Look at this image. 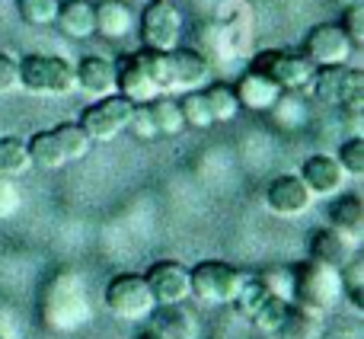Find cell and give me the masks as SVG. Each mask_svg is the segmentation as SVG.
I'll return each instance as SVG.
<instances>
[{"mask_svg":"<svg viewBox=\"0 0 364 339\" xmlns=\"http://www.w3.org/2000/svg\"><path fill=\"white\" fill-rule=\"evenodd\" d=\"M138 58L141 64H144L147 77L154 80V87L160 90V93H166V90H176V83H173V64H170V51H157V48H138Z\"/></svg>","mask_w":364,"mask_h":339,"instance_id":"obj_25","label":"cell"},{"mask_svg":"<svg viewBox=\"0 0 364 339\" xmlns=\"http://www.w3.org/2000/svg\"><path fill=\"white\" fill-rule=\"evenodd\" d=\"M179 113H182V122L192 128L214 125L211 109H208V100H205V90H188V93L179 100Z\"/></svg>","mask_w":364,"mask_h":339,"instance_id":"obj_31","label":"cell"},{"mask_svg":"<svg viewBox=\"0 0 364 339\" xmlns=\"http://www.w3.org/2000/svg\"><path fill=\"white\" fill-rule=\"evenodd\" d=\"M339 167L346 170V176H364V138L352 135L346 145L339 147Z\"/></svg>","mask_w":364,"mask_h":339,"instance_id":"obj_33","label":"cell"},{"mask_svg":"<svg viewBox=\"0 0 364 339\" xmlns=\"http://www.w3.org/2000/svg\"><path fill=\"white\" fill-rule=\"evenodd\" d=\"M51 132H55L58 145H61V151H64V157H68V160H80L83 154L90 151V145H93V141H90V135L83 132L77 122H61V125L51 128Z\"/></svg>","mask_w":364,"mask_h":339,"instance_id":"obj_27","label":"cell"},{"mask_svg":"<svg viewBox=\"0 0 364 339\" xmlns=\"http://www.w3.org/2000/svg\"><path fill=\"white\" fill-rule=\"evenodd\" d=\"M147 113H151L157 135H179L182 128H186L182 113H179V103L170 100V96H154V100L147 103Z\"/></svg>","mask_w":364,"mask_h":339,"instance_id":"obj_23","label":"cell"},{"mask_svg":"<svg viewBox=\"0 0 364 339\" xmlns=\"http://www.w3.org/2000/svg\"><path fill=\"white\" fill-rule=\"evenodd\" d=\"M329 227L342 231L346 237H361L364 231V202L358 195H342V199L333 202L329 208Z\"/></svg>","mask_w":364,"mask_h":339,"instance_id":"obj_21","label":"cell"},{"mask_svg":"<svg viewBox=\"0 0 364 339\" xmlns=\"http://www.w3.org/2000/svg\"><path fill=\"white\" fill-rule=\"evenodd\" d=\"M307 246H310V259H316L323 266H333V269H342L355 256V240L346 237L342 231H336V227H316V231H310Z\"/></svg>","mask_w":364,"mask_h":339,"instance_id":"obj_13","label":"cell"},{"mask_svg":"<svg viewBox=\"0 0 364 339\" xmlns=\"http://www.w3.org/2000/svg\"><path fill=\"white\" fill-rule=\"evenodd\" d=\"M259 278H262V285L269 288V295H278V298H284V301H291V272L269 269Z\"/></svg>","mask_w":364,"mask_h":339,"instance_id":"obj_36","label":"cell"},{"mask_svg":"<svg viewBox=\"0 0 364 339\" xmlns=\"http://www.w3.org/2000/svg\"><path fill=\"white\" fill-rule=\"evenodd\" d=\"M115 93H122L125 100H132L134 106H141V103H151L154 96H160V90L154 87V80L147 77L144 64H141L138 51H132V55H122L119 61H115Z\"/></svg>","mask_w":364,"mask_h":339,"instance_id":"obj_12","label":"cell"},{"mask_svg":"<svg viewBox=\"0 0 364 339\" xmlns=\"http://www.w3.org/2000/svg\"><path fill=\"white\" fill-rule=\"evenodd\" d=\"M55 23H58V29L70 38L96 36V19H93V4H90V0H64V4L58 6Z\"/></svg>","mask_w":364,"mask_h":339,"instance_id":"obj_19","label":"cell"},{"mask_svg":"<svg viewBox=\"0 0 364 339\" xmlns=\"http://www.w3.org/2000/svg\"><path fill=\"white\" fill-rule=\"evenodd\" d=\"M19 208V192L10 179H0V218H10Z\"/></svg>","mask_w":364,"mask_h":339,"instance_id":"obj_38","label":"cell"},{"mask_svg":"<svg viewBox=\"0 0 364 339\" xmlns=\"http://www.w3.org/2000/svg\"><path fill=\"white\" fill-rule=\"evenodd\" d=\"M154 330H160L166 339H195V317L188 311H182L179 304H160V311L154 314Z\"/></svg>","mask_w":364,"mask_h":339,"instance_id":"obj_22","label":"cell"},{"mask_svg":"<svg viewBox=\"0 0 364 339\" xmlns=\"http://www.w3.org/2000/svg\"><path fill=\"white\" fill-rule=\"evenodd\" d=\"M19 87V64L16 58L4 55L0 51V93H10V90Z\"/></svg>","mask_w":364,"mask_h":339,"instance_id":"obj_37","label":"cell"},{"mask_svg":"<svg viewBox=\"0 0 364 339\" xmlns=\"http://www.w3.org/2000/svg\"><path fill=\"white\" fill-rule=\"evenodd\" d=\"M288 304L291 301H284V298H278V295H265L262 304H259V308L252 311L250 317H252V323H256L262 333L275 336L278 327H282V320H284V311H288Z\"/></svg>","mask_w":364,"mask_h":339,"instance_id":"obj_28","label":"cell"},{"mask_svg":"<svg viewBox=\"0 0 364 339\" xmlns=\"http://www.w3.org/2000/svg\"><path fill=\"white\" fill-rule=\"evenodd\" d=\"M132 109H134L132 100H125L122 93H109L102 100H96L90 109H83L77 125L90 135V141H112L115 135L125 132Z\"/></svg>","mask_w":364,"mask_h":339,"instance_id":"obj_8","label":"cell"},{"mask_svg":"<svg viewBox=\"0 0 364 339\" xmlns=\"http://www.w3.org/2000/svg\"><path fill=\"white\" fill-rule=\"evenodd\" d=\"M144 282L151 288L157 304H182L192 288H188V269L176 259H160L144 272Z\"/></svg>","mask_w":364,"mask_h":339,"instance_id":"obj_10","label":"cell"},{"mask_svg":"<svg viewBox=\"0 0 364 339\" xmlns=\"http://www.w3.org/2000/svg\"><path fill=\"white\" fill-rule=\"evenodd\" d=\"M310 202H314V195L304 186L301 176H294V173L275 176V179L269 182V189H265V205H269L278 218H297V214H304L310 208Z\"/></svg>","mask_w":364,"mask_h":339,"instance_id":"obj_11","label":"cell"},{"mask_svg":"<svg viewBox=\"0 0 364 339\" xmlns=\"http://www.w3.org/2000/svg\"><path fill=\"white\" fill-rule=\"evenodd\" d=\"M106 304L115 317H122V320H144V317H151L154 308H157L144 276H138V272H122V276L109 278Z\"/></svg>","mask_w":364,"mask_h":339,"instance_id":"obj_6","label":"cell"},{"mask_svg":"<svg viewBox=\"0 0 364 339\" xmlns=\"http://www.w3.org/2000/svg\"><path fill=\"white\" fill-rule=\"evenodd\" d=\"M170 64H173V83H176L179 90H198V87H205L208 77H211L208 58L195 48H173Z\"/></svg>","mask_w":364,"mask_h":339,"instance_id":"obj_18","label":"cell"},{"mask_svg":"<svg viewBox=\"0 0 364 339\" xmlns=\"http://www.w3.org/2000/svg\"><path fill=\"white\" fill-rule=\"evenodd\" d=\"M320 320H323L320 311L304 308V304L291 301L275 336L278 339H316V333H320Z\"/></svg>","mask_w":364,"mask_h":339,"instance_id":"obj_20","label":"cell"},{"mask_svg":"<svg viewBox=\"0 0 364 339\" xmlns=\"http://www.w3.org/2000/svg\"><path fill=\"white\" fill-rule=\"evenodd\" d=\"M339 26H342V32L348 36L352 48H358V45H364V4H352V6H346V13H342Z\"/></svg>","mask_w":364,"mask_h":339,"instance_id":"obj_34","label":"cell"},{"mask_svg":"<svg viewBox=\"0 0 364 339\" xmlns=\"http://www.w3.org/2000/svg\"><path fill=\"white\" fill-rule=\"evenodd\" d=\"M205 100H208V109H211V119L214 122H230L233 115L240 113L237 93H233L227 83H214V87H208L205 90Z\"/></svg>","mask_w":364,"mask_h":339,"instance_id":"obj_29","label":"cell"},{"mask_svg":"<svg viewBox=\"0 0 364 339\" xmlns=\"http://www.w3.org/2000/svg\"><path fill=\"white\" fill-rule=\"evenodd\" d=\"M304 186L310 189V195H333L339 192V186L346 182V170L339 167V160L329 157V154H310L301 164Z\"/></svg>","mask_w":364,"mask_h":339,"instance_id":"obj_15","label":"cell"},{"mask_svg":"<svg viewBox=\"0 0 364 339\" xmlns=\"http://www.w3.org/2000/svg\"><path fill=\"white\" fill-rule=\"evenodd\" d=\"M26 151H29L32 164H38V167L55 170V167L68 164V157H64V151H61V145H58L55 132H36L29 138V145H26Z\"/></svg>","mask_w":364,"mask_h":339,"instance_id":"obj_24","label":"cell"},{"mask_svg":"<svg viewBox=\"0 0 364 339\" xmlns=\"http://www.w3.org/2000/svg\"><path fill=\"white\" fill-rule=\"evenodd\" d=\"M339 298H342V282H339V269H333V266L310 259V263H301L291 272V301L323 314Z\"/></svg>","mask_w":364,"mask_h":339,"instance_id":"obj_2","label":"cell"},{"mask_svg":"<svg viewBox=\"0 0 364 339\" xmlns=\"http://www.w3.org/2000/svg\"><path fill=\"white\" fill-rule=\"evenodd\" d=\"M310 87H314L316 100L339 106L342 113H361L364 109V74L358 68H348V64L314 68Z\"/></svg>","mask_w":364,"mask_h":339,"instance_id":"obj_1","label":"cell"},{"mask_svg":"<svg viewBox=\"0 0 364 339\" xmlns=\"http://www.w3.org/2000/svg\"><path fill=\"white\" fill-rule=\"evenodd\" d=\"M304 58H307L314 68L323 64H346L352 58V42L342 32L339 23H320L307 32L304 38Z\"/></svg>","mask_w":364,"mask_h":339,"instance_id":"obj_9","label":"cell"},{"mask_svg":"<svg viewBox=\"0 0 364 339\" xmlns=\"http://www.w3.org/2000/svg\"><path fill=\"white\" fill-rule=\"evenodd\" d=\"M125 128H128L132 135H138L141 141L157 138V128H154V119H151V113H147V103H141V106L132 109V119H128Z\"/></svg>","mask_w":364,"mask_h":339,"instance_id":"obj_35","label":"cell"},{"mask_svg":"<svg viewBox=\"0 0 364 339\" xmlns=\"http://www.w3.org/2000/svg\"><path fill=\"white\" fill-rule=\"evenodd\" d=\"M188 288L208 304H233L243 288V276L220 259H205L188 269Z\"/></svg>","mask_w":364,"mask_h":339,"instance_id":"obj_5","label":"cell"},{"mask_svg":"<svg viewBox=\"0 0 364 339\" xmlns=\"http://www.w3.org/2000/svg\"><path fill=\"white\" fill-rule=\"evenodd\" d=\"M74 87L93 96V100L115 93V61H109L102 55H87L74 68Z\"/></svg>","mask_w":364,"mask_h":339,"instance_id":"obj_14","label":"cell"},{"mask_svg":"<svg viewBox=\"0 0 364 339\" xmlns=\"http://www.w3.org/2000/svg\"><path fill=\"white\" fill-rule=\"evenodd\" d=\"M19 87L36 96H64L74 87V68L58 55H26L19 58Z\"/></svg>","mask_w":364,"mask_h":339,"instance_id":"obj_3","label":"cell"},{"mask_svg":"<svg viewBox=\"0 0 364 339\" xmlns=\"http://www.w3.org/2000/svg\"><path fill=\"white\" fill-rule=\"evenodd\" d=\"M138 339H166V336L160 333V330H154V327H144V330L138 333Z\"/></svg>","mask_w":364,"mask_h":339,"instance_id":"obj_39","label":"cell"},{"mask_svg":"<svg viewBox=\"0 0 364 339\" xmlns=\"http://www.w3.org/2000/svg\"><path fill=\"white\" fill-rule=\"evenodd\" d=\"M250 71L269 77L272 83L284 90V93H294V90L310 87V77H314V64L304 58V51H284V48H262L252 58Z\"/></svg>","mask_w":364,"mask_h":339,"instance_id":"obj_4","label":"cell"},{"mask_svg":"<svg viewBox=\"0 0 364 339\" xmlns=\"http://www.w3.org/2000/svg\"><path fill=\"white\" fill-rule=\"evenodd\" d=\"M339 282H342V295H348L355 311H364V259L361 256H352L346 266L339 269Z\"/></svg>","mask_w":364,"mask_h":339,"instance_id":"obj_30","label":"cell"},{"mask_svg":"<svg viewBox=\"0 0 364 339\" xmlns=\"http://www.w3.org/2000/svg\"><path fill=\"white\" fill-rule=\"evenodd\" d=\"M237 103L240 109H252V113H265V109H275L278 103H282L284 90L278 87V83H272L269 77L256 74V71H246L243 77H240L237 83Z\"/></svg>","mask_w":364,"mask_h":339,"instance_id":"obj_16","label":"cell"},{"mask_svg":"<svg viewBox=\"0 0 364 339\" xmlns=\"http://www.w3.org/2000/svg\"><path fill=\"white\" fill-rule=\"evenodd\" d=\"M61 0H19V16L29 26H51Z\"/></svg>","mask_w":364,"mask_h":339,"instance_id":"obj_32","label":"cell"},{"mask_svg":"<svg viewBox=\"0 0 364 339\" xmlns=\"http://www.w3.org/2000/svg\"><path fill=\"white\" fill-rule=\"evenodd\" d=\"M93 19H96V36L106 42H119V38L132 36L134 29V13L125 0H100L93 4Z\"/></svg>","mask_w":364,"mask_h":339,"instance_id":"obj_17","label":"cell"},{"mask_svg":"<svg viewBox=\"0 0 364 339\" xmlns=\"http://www.w3.org/2000/svg\"><path fill=\"white\" fill-rule=\"evenodd\" d=\"M182 38V13L173 0H151L141 13V45L157 51L179 48Z\"/></svg>","mask_w":364,"mask_h":339,"instance_id":"obj_7","label":"cell"},{"mask_svg":"<svg viewBox=\"0 0 364 339\" xmlns=\"http://www.w3.org/2000/svg\"><path fill=\"white\" fill-rule=\"evenodd\" d=\"M29 151L23 141L16 138H0V179H13V176L29 170Z\"/></svg>","mask_w":364,"mask_h":339,"instance_id":"obj_26","label":"cell"}]
</instances>
